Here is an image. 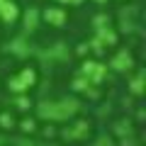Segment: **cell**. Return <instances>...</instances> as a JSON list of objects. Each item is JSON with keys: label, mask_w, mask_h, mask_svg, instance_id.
Listing matches in <instances>:
<instances>
[{"label": "cell", "mask_w": 146, "mask_h": 146, "mask_svg": "<svg viewBox=\"0 0 146 146\" xmlns=\"http://www.w3.org/2000/svg\"><path fill=\"white\" fill-rule=\"evenodd\" d=\"M80 102L78 98H58V100H44L36 105V115L44 122H66L73 115H78Z\"/></svg>", "instance_id": "cell-1"}, {"label": "cell", "mask_w": 146, "mask_h": 146, "mask_svg": "<svg viewBox=\"0 0 146 146\" xmlns=\"http://www.w3.org/2000/svg\"><path fill=\"white\" fill-rule=\"evenodd\" d=\"M34 83H36V71L34 68H22L17 76H12V78L7 80V88H10L12 93H27Z\"/></svg>", "instance_id": "cell-2"}, {"label": "cell", "mask_w": 146, "mask_h": 146, "mask_svg": "<svg viewBox=\"0 0 146 146\" xmlns=\"http://www.w3.org/2000/svg\"><path fill=\"white\" fill-rule=\"evenodd\" d=\"M80 76H85V78L90 80V85H98L102 83V78L107 76V66L100 61H83V66H80Z\"/></svg>", "instance_id": "cell-3"}, {"label": "cell", "mask_w": 146, "mask_h": 146, "mask_svg": "<svg viewBox=\"0 0 146 146\" xmlns=\"http://www.w3.org/2000/svg\"><path fill=\"white\" fill-rule=\"evenodd\" d=\"M88 134H90V124L85 119H76V122H71L68 127L61 129V136L66 141H80V139H85Z\"/></svg>", "instance_id": "cell-4"}, {"label": "cell", "mask_w": 146, "mask_h": 146, "mask_svg": "<svg viewBox=\"0 0 146 146\" xmlns=\"http://www.w3.org/2000/svg\"><path fill=\"white\" fill-rule=\"evenodd\" d=\"M131 66H134V58H131V54L127 51V49L117 51L115 56L110 58V68H112V71H117V73H127Z\"/></svg>", "instance_id": "cell-5"}, {"label": "cell", "mask_w": 146, "mask_h": 146, "mask_svg": "<svg viewBox=\"0 0 146 146\" xmlns=\"http://www.w3.org/2000/svg\"><path fill=\"white\" fill-rule=\"evenodd\" d=\"M42 17H44V22L51 25V27H63L66 25V10H63V7H46V10L42 12Z\"/></svg>", "instance_id": "cell-6"}, {"label": "cell", "mask_w": 146, "mask_h": 146, "mask_svg": "<svg viewBox=\"0 0 146 146\" xmlns=\"http://www.w3.org/2000/svg\"><path fill=\"white\" fill-rule=\"evenodd\" d=\"M20 17V10L12 0H0V20L5 22V25H12V22Z\"/></svg>", "instance_id": "cell-7"}, {"label": "cell", "mask_w": 146, "mask_h": 146, "mask_svg": "<svg viewBox=\"0 0 146 146\" xmlns=\"http://www.w3.org/2000/svg\"><path fill=\"white\" fill-rule=\"evenodd\" d=\"M95 36H98V42L102 44V46H112V44H117V32L112 29V27H100V29H95Z\"/></svg>", "instance_id": "cell-8"}, {"label": "cell", "mask_w": 146, "mask_h": 146, "mask_svg": "<svg viewBox=\"0 0 146 146\" xmlns=\"http://www.w3.org/2000/svg\"><path fill=\"white\" fill-rule=\"evenodd\" d=\"M39 17H42V12L36 10V7H29V10L25 12V17H22V22H25V32H34L36 25H39Z\"/></svg>", "instance_id": "cell-9"}, {"label": "cell", "mask_w": 146, "mask_h": 146, "mask_svg": "<svg viewBox=\"0 0 146 146\" xmlns=\"http://www.w3.org/2000/svg\"><path fill=\"white\" fill-rule=\"evenodd\" d=\"M10 51L15 54V56H29V51H32V49H29V44H27L25 39H22V36H17L15 42L10 44Z\"/></svg>", "instance_id": "cell-10"}, {"label": "cell", "mask_w": 146, "mask_h": 146, "mask_svg": "<svg viewBox=\"0 0 146 146\" xmlns=\"http://www.w3.org/2000/svg\"><path fill=\"white\" fill-rule=\"evenodd\" d=\"M44 56H49V58H66L68 56V49H66L63 42H58V44H54L49 51H44Z\"/></svg>", "instance_id": "cell-11"}, {"label": "cell", "mask_w": 146, "mask_h": 146, "mask_svg": "<svg viewBox=\"0 0 146 146\" xmlns=\"http://www.w3.org/2000/svg\"><path fill=\"white\" fill-rule=\"evenodd\" d=\"M129 90L134 95H144V71H139L134 78L129 80Z\"/></svg>", "instance_id": "cell-12"}, {"label": "cell", "mask_w": 146, "mask_h": 146, "mask_svg": "<svg viewBox=\"0 0 146 146\" xmlns=\"http://www.w3.org/2000/svg\"><path fill=\"white\" fill-rule=\"evenodd\" d=\"M71 88H73V90H78V93H80V90H83V93H88V90H90V80L85 78V76H80V73H78V76L73 78Z\"/></svg>", "instance_id": "cell-13"}, {"label": "cell", "mask_w": 146, "mask_h": 146, "mask_svg": "<svg viewBox=\"0 0 146 146\" xmlns=\"http://www.w3.org/2000/svg\"><path fill=\"white\" fill-rule=\"evenodd\" d=\"M0 127H3V129H12V127H15L12 112H0Z\"/></svg>", "instance_id": "cell-14"}, {"label": "cell", "mask_w": 146, "mask_h": 146, "mask_svg": "<svg viewBox=\"0 0 146 146\" xmlns=\"http://www.w3.org/2000/svg\"><path fill=\"white\" fill-rule=\"evenodd\" d=\"M15 107H17V110H29V107H32V100L27 98L25 93H17V98H15Z\"/></svg>", "instance_id": "cell-15"}, {"label": "cell", "mask_w": 146, "mask_h": 146, "mask_svg": "<svg viewBox=\"0 0 146 146\" xmlns=\"http://www.w3.org/2000/svg\"><path fill=\"white\" fill-rule=\"evenodd\" d=\"M20 129H22V131H27V134H32V131L36 129V122L27 117V119H22V122H20Z\"/></svg>", "instance_id": "cell-16"}, {"label": "cell", "mask_w": 146, "mask_h": 146, "mask_svg": "<svg viewBox=\"0 0 146 146\" xmlns=\"http://www.w3.org/2000/svg\"><path fill=\"white\" fill-rule=\"evenodd\" d=\"M107 25H110V17H107V15H95V17H93V27H95V29L107 27Z\"/></svg>", "instance_id": "cell-17"}, {"label": "cell", "mask_w": 146, "mask_h": 146, "mask_svg": "<svg viewBox=\"0 0 146 146\" xmlns=\"http://www.w3.org/2000/svg\"><path fill=\"white\" fill-rule=\"evenodd\" d=\"M93 146H115V144H112V139H110V136H100Z\"/></svg>", "instance_id": "cell-18"}, {"label": "cell", "mask_w": 146, "mask_h": 146, "mask_svg": "<svg viewBox=\"0 0 146 146\" xmlns=\"http://www.w3.org/2000/svg\"><path fill=\"white\" fill-rule=\"evenodd\" d=\"M129 131H131V124H129V122H127V124H117V134L124 136V134H129Z\"/></svg>", "instance_id": "cell-19"}, {"label": "cell", "mask_w": 146, "mask_h": 146, "mask_svg": "<svg viewBox=\"0 0 146 146\" xmlns=\"http://www.w3.org/2000/svg\"><path fill=\"white\" fill-rule=\"evenodd\" d=\"M61 3H68V5H80L83 0H61Z\"/></svg>", "instance_id": "cell-20"}, {"label": "cell", "mask_w": 146, "mask_h": 146, "mask_svg": "<svg viewBox=\"0 0 146 146\" xmlns=\"http://www.w3.org/2000/svg\"><path fill=\"white\" fill-rule=\"evenodd\" d=\"M20 146H34V144H29V141H25V139H20Z\"/></svg>", "instance_id": "cell-21"}, {"label": "cell", "mask_w": 146, "mask_h": 146, "mask_svg": "<svg viewBox=\"0 0 146 146\" xmlns=\"http://www.w3.org/2000/svg\"><path fill=\"white\" fill-rule=\"evenodd\" d=\"M95 3H100V5H105V3H107V0H95Z\"/></svg>", "instance_id": "cell-22"}, {"label": "cell", "mask_w": 146, "mask_h": 146, "mask_svg": "<svg viewBox=\"0 0 146 146\" xmlns=\"http://www.w3.org/2000/svg\"><path fill=\"white\" fill-rule=\"evenodd\" d=\"M3 144H5V139H3V136H0V146H3Z\"/></svg>", "instance_id": "cell-23"}, {"label": "cell", "mask_w": 146, "mask_h": 146, "mask_svg": "<svg viewBox=\"0 0 146 146\" xmlns=\"http://www.w3.org/2000/svg\"><path fill=\"white\" fill-rule=\"evenodd\" d=\"M58 3H61V0H58Z\"/></svg>", "instance_id": "cell-24"}]
</instances>
